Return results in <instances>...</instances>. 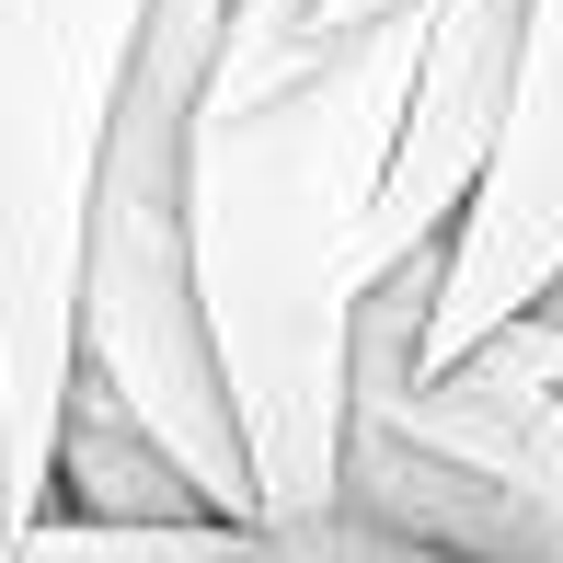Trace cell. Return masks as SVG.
I'll use <instances>...</instances> for the list:
<instances>
[{"label": "cell", "mask_w": 563, "mask_h": 563, "mask_svg": "<svg viewBox=\"0 0 563 563\" xmlns=\"http://www.w3.org/2000/svg\"><path fill=\"white\" fill-rule=\"evenodd\" d=\"M415 23H345L288 46H219L185 126V265L242 438L253 529L334 518L345 483V356H356V242L415 81Z\"/></svg>", "instance_id": "1"}, {"label": "cell", "mask_w": 563, "mask_h": 563, "mask_svg": "<svg viewBox=\"0 0 563 563\" xmlns=\"http://www.w3.org/2000/svg\"><path fill=\"white\" fill-rule=\"evenodd\" d=\"M162 0H0V529L46 518L92 162Z\"/></svg>", "instance_id": "2"}, {"label": "cell", "mask_w": 563, "mask_h": 563, "mask_svg": "<svg viewBox=\"0 0 563 563\" xmlns=\"http://www.w3.org/2000/svg\"><path fill=\"white\" fill-rule=\"evenodd\" d=\"M552 276H563V0H518L506 115H495V150H483L472 208H460V230L438 242L415 379L460 368V356L495 345L518 311H541Z\"/></svg>", "instance_id": "3"}, {"label": "cell", "mask_w": 563, "mask_h": 563, "mask_svg": "<svg viewBox=\"0 0 563 563\" xmlns=\"http://www.w3.org/2000/svg\"><path fill=\"white\" fill-rule=\"evenodd\" d=\"M506 58H518V0H426L415 23V81H402L391 115V162H379L368 196V242H356V276H402L460 230L483 185V150H495L506 115Z\"/></svg>", "instance_id": "4"}, {"label": "cell", "mask_w": 563, "mask_h": 563, "mask_svg": "<svg viewBox=\"0 0 563 563\" xmlns=\"http://www.w3.org/2000/svg\"><path fill=\"white\" fill-rule=\"evenodd\" d=\"M46 506H58V518H92V529H196V518H208V506H196V483L173 472V460L150 449L139 426L92 391V379H69V402H58ZM219 529H230V518H219Z\"/></svg>", "instance_id": "5"}, {"label": "cell", "mask_w": 563, "mask_h": 563, "mask_svg": "<svg viewBox=\"0 0 563 563\" xmlns=\"http://www.w3.org/2000/svg\"><path fill=\"white\" fill-rule=\"evenodd\" d=\"M230 563H472V552H438V541H402V529H368V518H288V529H242Z\"/></svg>", "instance_id": "6"}, {"label": "cell", "mask_w": 563, "mask_h": 563, "mask_svg": "<svg viewBox=\"0 0 563 563\" xmlns=\"http://www.w3.org/2000/svg\"><path fill=\"white\" fill-rule=\"evenodd\" d=\"M299 23H311V0H230V23H219V46H288Z\"/></svg>", "instance_id": "7"}, {"label": "cell", "mask_w": 563, "mask_h": 563, "mask_svg": "<svg viewBox=\"0 0 563 563\" xmlns=\"http://www.w3.org/2000/svg\"><path fill=\"white\" fill-rule=\"evenodd\" d=\"M391 12H426V0H311L299 35H345V23H391Z\"/></svg>", "instance_id": "8"}]
</instances>
